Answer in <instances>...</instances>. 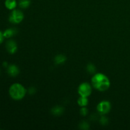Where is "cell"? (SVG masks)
<instances>
[{
	"label": "cell",
	"mask_w": 130,
	"mask_h": 130,
	"mask_svg": "<svg viewBox=\"0 0 130 130\" xmlns=\"http://www.w3.org/2000/svg\"><path fill=\"white\" fill-rule=\"evenodd\" d=\"M6 48L8 52L10 54H14L17 50V45L16 42L13 40L8 41L6 44Z\"/></svg>",
	"instance_id": "obj_6"
},
{
	"label": "cell",
	"mask_w": 130,
	"mask_h": 130,
	"mask_svg": "<svg viewBox=\"0 0 130 130\" xmlns=\"http://www.w3.org/2000/svg\"><path fill=\"white\" fill-rule=\"evenodd\" d=\"M54 60L56 64H60V63H63L66 62V57L63 55H58L55 57Z\"/></svg>",
	"instance_id": "obj_11"
},
{
	"label": "cell",
	"mask_w": 130,
	"mask_h": 130,
	"mask_svg": "<svg viewBox=\"0 0 130 130\" xmlns=\"http://www.w3.org/2000/svg\"><path fill=\"white\" fill-rule=\"evenodd\" d=\"M95 67L93 64L92 63H90L87 66V71L89 73L93 74L95 72Z\"/></svg>",
	"instance_id": "obj_14"
},
{
	"label": "cell",
	"mask_w": 130,
	"mask_h": 130,
	"mask_svg": "<svg viewBox=\"0 0 130 130\" xmlns=\"http://www.w3.org/2000/svg\"><path fill=\"white\" fill-rule=\"evenodd\" d=\"M5 5L8 10H13L17 6V1L16 0H6Z\"/></svg>",
	"instance_id": "obj_8"
},
{
	"label": "cell",
	"mask_w": 130,
	"mask_h": 130,
	"mask_svg": "<svg viewBox=\"0 0 130 130\" xmlns=\"http://www.w3.org/2000/svg\"><path fill=\"white\" fill-rule=\"evenodd\" d=\"M88 100L87 97H85V96H81V97L79 98L78 100H77V104L82 107H86L88 105Z\"/></svg>",
	"instance_id": "obj_12"
},
{
	"label": "cell",
	"mask_w": 130,
	"mask_h": 130,
	"mask_svg": "<svg viewBox=\"0 0 130 130\" xmlns=\"http://www.w3.org/2000/svg\"><path fill=\"white\" fill-rule=\"evenodd\" d=\"M90 126H89V124L86 121H83L80 123L79 124V128L82 129H88Z\"/></svg>",
	"instance_id": "obj_15"
},
{
	"label": "cell",
	"mask_w": 130,
	"mask_h": 130,
	"mask_svg": "<svg viewBox=\"0 0 130 130\" xmlns=\"http://www.w3.org/2000/svg\"><path fill=\"white\" fill-rule=\"evenodd\" d=\"M24 19V14L20 10H14L9 17V21L13 24H19Z\"/></svg>",
	"instance_id": "obj_3"
},
{
	"label": "cell",
	"mask_w": 130,
	"mask_h": 130,
	"mask_svg": "<svg viewBox=\"0 0 130 130\" xmlns=\"http://www.w3.org/2000/svg\"><path fill=\"white\" fill-rule=\"evenodd\" d=\"M25 89L24 86L19 83H14L10 86L9 89V93L10 96L13 100H19L25 96Z\"/></svg>",
	"instance_id": "obj_2"
},
{
	"label": "cell",
	"mask_w": 130,
	"mask_h": 130,
	"mask_svg": "<svg viewBox=\"0 0 130 130\" xmlns=\"http://www.w3.org/2000/svg\"><path fill=\"white\" fill-rule=\"evenodd\" d=\"M111 105H110V102L107 101H102L99 103V105H97V110L100 114H107L110 110Z\"/></svg>",
	"instance_id": "obj_5"
},
{
	"label": "cell",
	"mask_w": 130,
	"mask_h": 130,
	"mask_svg": "<svg viewBox=\"0 0 130 130\" xmlns=\"http://www.w3.org/2000/svg\"><path fill=\"white\" fill-rule=\"evenodd\" d=\"M100 123H101L102 125L105 126L107 125L108 123V119L107 118H105V116H102L101 118H100Z\"/></svg>",
	"instance_id": "obj_16"
},
{
	"label": "cell",
	"mask_w": 130,
	"mask_h": 130,
	"mask_svg": "<svg viewBox=\"0 0 130 130\" xmlns=\"http://www.w3.org/2000/svg\"><path fill=\"white\" fill-rule=\"evenodd\" d=\"M3 66H5V67H6V66H8V63H7V62H4V63H3Z\"/></svg>",
	"instance_id": "obj_20"
},
{
	"label": "cell",
	"mask_w": 130,
	"mask_h": 130,
	"mask_svg": "<svg viewBox=\"0 0 130 130\" xmlns=\"http://www.w3.org/2000/svg\"><path fill=\"white\" fill-rule=\"evenodd\" d=\"M91 84L96 90L100 91H106L110 87L109 78L103 74H96L91 79Z\"/></svg>",
	"instance_id": "obj_1"
},
{
	"label": "cell",
	"mask_w": 130,
	"mask_h": 130,
	"mask_svg": "<svg viewBox=\"0 0 130 130\" xmlns=\"http://www.w3.org/2000/svg\"><path fill=\"white\" fill-rule=\"evenodd\" d=\"M30 3V0H20L19 3V5L22 8H26L29 7Z\"/></svg>",
	"instance_id": "obj_13"
},
{
	"label": "cell",
	"mask_w": 130,
	"mask_h": 130,
	"mask_svg": "<svg viewBox=\"0 0 130 130\" xmlns=\"http://www.w3.org/2000/svg\"><path fill=\"white\" fill-rule=\"evenodd\" d=\"M35 90H36V89L34 88H30L29 89V93H30V94H34V93L36 92Z\"/></svg>",
	"instance_id": "obj_19"
},
{
	"label": "cell",
	"mask_w": 130,
	"mask_h": 130,
	"mask_svg": "<svg viewBox=\"0 0 130 130\" xmlns=\"http://www.w3.org/2000/svg\"><path fill=\"white\" fill-rule=\"evenodd\" d=\"M7 72L11 77H15L19 74V69L17 66L11 64L8 66L7 69Z\"/></svg>",
	"instance_id": "obj_7"
},
{
	"label": "cell",
	"mask_w": 130,
	"mask_h": 130,
	"mask_svg": "<svg viewBox=\"0 0 130 130\" xmlns=\"http://www.w3.org/2000/svg\"><path fill=\"white\" fill-rule=\"evenodd\" d=\"M88 112V109L85 107H83V108L80 110V113H81V114L83 116H85L87 115Z\"/></svg>",
	"instance_id": "obj_17"
},
{
	"label": "cell",
	"mask_w": 130,
	"mask_h": 130,
	"mask_svg": "<svg viewBox=\"0 0 130 130\" xmlns=\"http://www.w3.org/2000/svg\"><path fill=\"white\" fill-rule=\"evenodd\" d=\"M4 36H3V33L1 32V31H0V44H1V43H3V41L4 40Z\"/></svg>",
	"instance_id": "obj_18"
},
{
	"label": "cell",
	"mask_w": 130,
	"mask_h": 130,
	"mask_svg": "<svg viewBox=\"0 0 130 130\" xmlns=\"http://www.w3.org/2000/svg\"><path fill=\"white\" fill-rule=\"evenodd\" d=\"M17 32V31L15 29H8L5 30V32H3V36L5 38H10L15 35Z\"/></svg>",
	"instance_id": "obj_10"
},
{
	"label": "cell",
	"mask_w": 130,
	"mask_h": 130,
	"mask_svg": "<svg viewBox=\"0 0 130 130\" xmlns=\"http://www.w3.org/2000/svg\"><path fill=\"white\" fill-rule=\"evenodd\" d=\"M78 93L80 96L88 97L91 93V86L87 83H83L79 86Z\"/></svg>",
	"instance_id": "obj_4"
},
{
	"label": "cell",
	"mask_w": 130,
	"mask_h": 130,
	"mask_svg": "<svg viewBox=\"0 0 130 130\" xmlns=\"http://www.w3.org/2000/svg\"><path fill=\"white\" fill-rule=\"evenodd\" d=\"M51 112H52V114H53L54 116H58L62 115L63 112V109L60 106H55L52 109Z\"/></svg>",
	"instance_id": "obj_9"
}]
</instances>
